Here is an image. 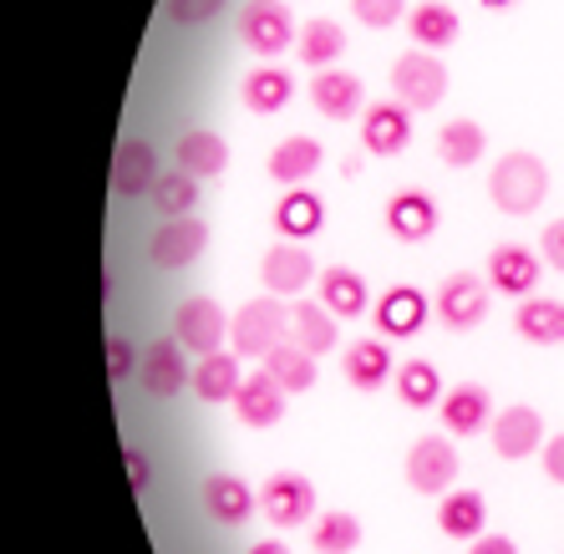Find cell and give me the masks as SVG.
Returning <instances> with one entry per match:
<instances>
[{"label":"cell","instance_id":"1","mask_svg":"<svg viewBox=\"0 0 564 554\" xmlns=\"http://www.w3.org/2000/svg\"><path fill=\"white\" fill-rule=\"evenodd\" d=\"M544 194H550V169L534 153H524V148L499 159L494 173H488V198L499 204V214H513V219L534 214L544 204Z\"/></svg>","mask_w":564,"mask_h":554},{"label":"cell","instance_id":"2","mask_svg":"<svg viewBox=\"0 0 564 554\" xmlns=\"http://www.w3.org/2000/svg\"><path fill=\"white\" fill-rule=\"evenodd\" d=\"M392 93L412 112H433L447 97V66L433 52H402L392 62Z\"/></svg>","mask_w":564,"mask_h":554},{"label":"cell","instance_id":"3","mask_svg":"<svg viewBox=\"0 0 564 554\" xmlns=\"http://www.w3.org/2000/svg\"><path fill=\"white\" fill-rule=\"evenodd\" d=\"M285 326H290V311L280 305V295H260V301L239 305L235 326H229L235 357H270L285 341Z\"/></svg>","mask_w":564,"mask_h":554},{"label":"cell","instance_id":"4","mask_svg":"<svg viewBox=\"0 0 564 554\" xmlns=\"http://www.w3.org/2000/svg\"><path fill=\"white\" fill-rule=\"evenodd\" d=\"M239 41H245L254 56H280L290 41H301V31H295V15H290L285 0H245V11H239Z\"/></svg>","mask_w":564,"mask_h":554},{"label":"cell","instance_id":"5","mask_svg":"<svg viewBox=\"0 0 564 554\" xmlns=\"http://www.w3.org/2000/svg\"><path fill=\"white\" fill-rule=\"evenodd\" d=\"M229 326L235 321L224 316V305L209 301V295H194V301L178 305V316H173V336L184 341L188 357H214L224 346V336H229Z\"/></svg>","mask_w":564,"mask_h":554},{"label":"cell","instance_id":"6","mask_svg":"<svg viewBox=\"0 0 564 554\" xmlns=\"http://www.w3.org/2000/svg\"><path fill=\"white\" fill-rule=\"evenodd\" d=\"M138 377H143V392L158 397V402H169V397H178L184 387H194V371H188L184 341H178V336H158V341L143 351Z\"/></svg>","mask_w":564,"mask_h":554},{"label":"cell","instance_id":"7","mask_svg":"<svg viewBox=\"0 0 564 554\" xmlns=\"http://www.w3.org/2000/svg\"><path fill=\"white\" fill-rule=\"evenodd\" d=\"M453 478H458V448L443 443V433L417 437L412 453H408V484L412 489L427 493V499H443V493L453 489Z\"/></svg>","mask_w":564,"mask_h":554},{"label":"cell","instance_id":"8","mask_svg":"<svg viewBox=\"0 0 564 554\" xmlns=\"http://www.w3.org/2000/svg\"><path fill=\"white\" fill-rule=\"evenodd\" d=\"M209 250V225L204 219H163L153 235V245H148V260L158 264V270H184V264H194L198 254Z\"/></svg>","mask_w":564,"mask_h":554},{"label":"cell","instance_id":"9","mask_svg":"<svg viewBox=\"0 0 564 554\" xmlns=\"http://www.w3.org/2000/svg\"><path fill=\"white\" fill-rule=\"evenodd\" d=\"M260 509L270 524L280 529H301L315 519V489H311V478L301 474H275L270 484H264L260 493Z\"/></svg>","mask_w":564,"mask_h":554},{"label":"cell","instance_id":"10","mask_svg":"<svg viewBox=\"0 0 564 554\" xmlns=\"http://www.w3.org/2000/svg\"><path fill=\"white\" fill-rule=\"evenodd\" d=\"M260 280L270 295H301L305 285L315 280V260L305 245H295V239H280L275 250L260 260Z\"/></svg>","mask_w":564,"mask_h":554},{"label":"cell","instance_id":"11","mask_svg":"<svg viewBox=\"0 0 564 554\" xmlns=\"http://www.w3.org/2000/svg\"><path fill=\"white\" fill-rule=\"evenodd\" d=\"M285 387L270 377V371H250L245 382H239L235 392V412H239V423L245 427H275L280 417H285Z\"/></svg>","mask_w":564,"mask_h":554},{"label":"cell","instance_id":"12","mask_svg":"<svg viewBox=\"0 0 564 554\" xmlns=\"http://www.w3.org/2000/svg\"><path fill=\"white\" fill-rule=\"evenodd\" d=\"M158 153L153 143H143V138H128V143H118V159H112V194L118 198H143L158 188Z\"/></svg>","mask_w":564,"mask_h":554},{"label":"cell","instance_id":"13","mask_svg":"<svg viewBox=\"0 0 564 554\" xmlns=\"http://www.w3.org/2000/svg\"><path fill=\"white\" fill-rule=\"evenodd\" d=\"M488 433H494V453H499V458L519 463V458H529V453L544 443V417L519 402V408H503L499 417L488 423Z\"/></svg>","mask_w":564,"mask_h":554},{"label":"cell","instance_id":"14","mask_svg":"<svg viewBox=\"0 0 564 554\" xmlns=\"http://www.w3.org/2000/svg\"><path fill=\"white\" fill-rule=\"evenodd\" d=\"M437 408H443V427L453 437H478L488 423H494V397H488V387H478V382H458Z\"/></svg>","mask_w":564,"mask_h":554},{"label":"cell","instance_id":"15","mask_svg":"<svg viewBox=\"0 0 564 554\" xmlns=\"http://www.w3.org/2000/svg\"><path fill=\"white\" fill-rule=\"evenodd\" d=\"M311 102H315V112H321V118L351 122L356 112H361V102H367V87H361V77H351V72L326 66L321 77H311Z\"/></svg>","mask_w":564,"mask_h":554},{"label":"cell","instance_id":"16","mask_svg":"<svg viewBox=\"0 0 564 554\" xmlns=\"http://www.w3.org/2000/svg\"><path fill=\"white\" fill-rule=\"evenodd\" d=\"M412 143V118L402 102H377L367 107V118H361V148L377 153V159H392L402 148Z\"/></svg>","mask_w":564,"mask_h":554},{"label":"cell","instance_id":"17","mask_svg":"<svg viewBox=\"0 0 564 554\" xmlns=\"http://www.w3.org/2000/svg\"><path fill=\"white\" fill-rule=\"evenodd\" d=\"M387 229H392V239H402V245H422V239H433L437 229V204L422 188H402V194L387 198Z\"/></svg>","mask_w":564,"mask_h":554},{"label":"cell","instance_id":"18","mask_svg":"<svg viewBox=\"0 0 564 554\" xmlns=\"http://www.w3.org/2000/svg\"><path fill=\"white\" fill-rule=\"evenodd\" d=\"M204 509H209L214 524L239 529V524H250V514L260 509V499L250 493V484H245V478L214 474V478H204Z\"/></svg>","mask_w":564,"mask_h":554},{"label":"cell","instance_id":"19","mask_svg":"<svg viewBox=\"0 0 564 554\" xmlns=\"http://www.w3.org/2000/svg\"><path fill=\"white\" fill-rule=\"evenodd\" d=\"M437 316H443V326L453 330H473L478 321L488 316V291L478 275H453L443 280V291H437Z\"/></svg>","mask_w":564,"mask_h":554},{"label":"cell","instance_id":"20","mask_svg":"<svg viewBox=\"0 0 564 554\" xmlns=\"http://www.w3.org/2000/svg\"><path fill=\"white\" fill-rule=\"evenodd\" d=\"M488 280H494V291L524 301L539 285V254L524 250V245H494V254H488Z\"/></svg>","mask_w":564,"mask_h":554},{"label":"cell","instance_id":"21","mask_svg":"<svg viewBox=\"0 0 564 554\" xmlns=\"http://www.w3.org/2000/svg\"><path fill=\"white\" fill-rule=\"evenodd\" d=\"M422 321H427V295L417 285H392V291L377 301V326L387 341H402V336H417Z\"/></svg>","mask_w":564,"mask_h":554},{"label":"cell","instance_id":"22","mask_svg":"<svg viewBox=\"0 0 564 554\" xmlns=\"http://www.w3.org/2000/svg\"><path fill=\"white\" fill-rule=\"evenodd\" d=\"M408 36L417 41V52H443V46H453L463 36V21L443 0H417L408 11Z\"/></svg>","mask_w":564,"mask_h":554},{"label":"cell","instance_id":"23","mask_svg":"<svg viewBox=\"0 0 564 554\" xmlns=\"http://www.w3.org/2000/svg\"><path fill=\"white\" fill-rule=\"evenodd\" d=\"M173 159H178V169H184L188 178L204 184V178H219V173L229 169V143H224L219 132L198 128V132H184V138H178V153H173Z\"/></svg>","mask_w":564,"mask_h":554},{"label":"cell","instance_id":"24","mask_svg":"<svg viewBox=\"0 0 564 554\" xmlns=\"http://www.w3.org/2000/svg\"><path fill=\"white\" fill-rule=\"evenodd\" d=\"M321 305L336 321H356L371 305L367 280L356 275V270H346V264H330V270H321Z\"/></svg>","mask_w":564,"mask_h":554},{"label":"cell","instance_id":"25","mask_svg":"<svg viewBox=\"0 0 564 554\" xmlns=\"http://www.w3.org/2000/svg\"><path fill=\"white\" fill-rule=\"evenodd\" d=\"M326 229V204L311 194V188H290L285 198L275 204V235L280 239H311V235H321Z\"/></svg>","mask_w":564,"mask_h":554},{"label":"cell","instance_id":"26","mask_svg":"<svg viewBox=\"0 0 564 554\" xmlns=\"http://www.w3.org/2000/svg\"><path fill=\"white\" fill-rule=\"evenodd\" d=\"M513 330L534 346H560L564 341V305L550 295H524L513 311Z\"/></svg>","mask_w":564,"mask_h":554},{"label":"cell","instance_id":"27","mask_svg":"<svg viewBox=\"0 0 564 554\" xmlns=\"http://www.w3.org/2000/svg\"><path fill=\"white\" fill-rule=\"evenodd\" d=\"M437 524H443L447 540H478L488 524V503L484 493L473 489H447L443 493V509H437Z\"/></svg>","mask_w":564,"mask_h":554},{"label":"cell","instance_id":"28","mask_svg":"<svg viewBox=\"0 0 564 554\" xmlns=\"http://www.w3.org/2000/svg\"><path fill=\"white\" fill-rule=\"evenodd\" d=\"M290 330H295V341H301L311 357H326V351H336V341H341V321L330 316L321 301L295 305V311H290Z\"/></svg>","mask_w":564,"mask_h":554},{"label":"cell","instance_id":"29","mask_svg":"<svg viewBox=\"0 0 564 554\" xmlns=\"http://www.w3.org/2000/svg\"><path fill=\"white\" fill-rule=\"evenodd\" d=\"M341 371L356 392H381L392 377V351H387V341H351Z\"/></svg>","mask_w":564,"mask_h":554},{"label":"cell","instance_id":"30","mask_svg":"<svg viewBox=\"0 0 564 554\" xmlns=\"http://www.w3.org/2000/svg\"><path fill=\"white\" fill-rule=\"evenodd\" d=\"M321 143L315 138H305V132H295V138H285V143L270 153V178L275 184H290V188H301L305 178H311L315 169H321Z\"/></svg>","mask_w":564,"mask_h":554},{"label":"cell","instance_id":"31","mask_svg":"<svg viewBox=\"0 0 564 554\" xmlns=\"http://www.w3.org/2000/svg\"><path fill=\"white\" fill-rule=\"evenodd\" d=\"M295 97V82H290L285 66H254L250 77H245V87H239V102L250 107V112H280V107Z\"/></svg>","mask_w":564,"mask_h":554},{"label":"cell","instance_id":"32","mask_svg":"<svg viewBox=\"0 0 564 554\" xmlns=\"http://www.w3.org/2000/svg\"><path fill=\"white\" fill-rule=\"evenodd\" d=\"M484 148H488V132L473 118H453L437 132V159H443L447 169H473V163L484 159Z\"/></svg>","mask_w":564,"mask_h":554},{"label":"cell","instance_id":"33","mask_svg":"<svg viewBox=\"0 0 564 554\" xmlns=\"http://www.w3.org/2000/svg\"><path fill=\"white\" fill-rule=\"evenodd\" d=\"M239 357H229V351H214V357H198L194 367V392L204 397V402H235L239 392Z\"/></svg>","mask_w":564,"mask_h":554},{"label":"cell","instance_id":"34","mask_svg":"<svg viewBox=\"0 0 564 554\" xmlns=\"http://www.w3.org/2000/svg\"><path fill=\"white\" fill-rule=\"evenodd\" d=\"M264 371H270V377H275V382L285 387L290 397H295V392H311V387H315V357L305 351L301 341H280L275 351L264 357Z\"/></svg>","mask_w":564,"mask_h":554},{"label":"cell","instance_id":"35","mask_svg":"<svg viewBox=\"0 0 564 554\" xmlns=\"http://www.w3.org/2000/svg\"><path fill=\"white\" fill-rule=\"evenodd\" d=\"M295 52H301V62L311 66V72H326V66L346 52V31L336 26V21H321V15H315V21H305L301 26Z\"/></svg>","mask_w":564,"mask_h":554},{"label":"cell","instance_id":"36","mask_svg":"<svg viewBox=\"0 0 564 554\" xmlns=\"http://www.w3.org/2000/svg\"><path fill=\"white\" fill-rule=\"evenodd\" d=\"M311 544H315V554H351L361 544V519L346 514V509H330L311 529Z\"/></svg>","mask_w":564,"mask_h":554},{"label":"cell","instance_id":"37","mask_svg":"<svg viewBox=\"0 0 564 554\" xmlns=\"http://www.w3.org/2000/svg\"><path fill=\"white\" fill-rule=\"evenodd\" d=\"M397 397H402L408 408H433V402H443V377H437L433 361H402V371H397Z\"/></svg>","mask_w":564,"mask_h":554},{"label":"cell","instance_id":"38","mask_svg":"<svg viewBox=\"0 0 564 554\" xmlns=\"http://www.w3.org/2000/svg\"><path fill=\"white\" fill-rule=\"evenodd\" d=\"M153 204H158V214H163V219H188V214H194V204H198V178H188L184 169L163 173V178H158V188H153Z\"/></svg>","mask_w":564,"mask_h":554},{"label":"cell","instance_id":"39","mask_svg":"<svg viewBox=\"0 0 564 554\" xmlns=\"http://www.w3.org/2000/svg\"><path fill=\"white\" fill-rule=\"evenodd\" d=\"M351 11H356L361 26L387 31V26H397V21L408 15V0H351Z\"/></svg>","mask_w":564,"mask_h":554},{"label":"cell","instance_id":"40","mask_svg":"<svg viewBox=\"0 0 564 554\" xmlns=\"http://www.w3.org/2000/svg\"><path fill=\"white\" fill-rule=\"evenodd\" d=\"M163 11H169L173 26H204V21H214L224 11V0H169Z\"/></svg>","mask_w":564,"mask_h":554},{"label":"cell","instance_id":"41","mask_svg":"<svg viewBox=\"0 0 564 554\" xmlns=\"http://www.w3.org/2000/svg\"><path fill=\"white\" fill-rule=\"evenodd\" d=\"M132 367H143V361H138V351H132V341L112 336V341H107V377H112V382H122V377H132Z\"/></svg>","mask_w":564,"mask_h":554},{"label":"cell","instance_id":"42","mask_svg":"<svg viewBox=\"0 0 564 554\" xmlns=\"http://www.w3.org/2000/svg\"><path fill=\"white\" fill-rule=\"evenodd\" d=\"M122 458H128V478H132V493H143L148 484H153V468H148V458L138 448H122Z\"/></svg>","mask_w":564,"mask_h":554},{"label":"cell","instance_id":"43","mask_svg":"<svg viewBox=\"0 0 564 554\" xmlns=\"http://www.w3.org/2000/svg\"><path fill=\"white\" fill-rule=\"evenodd\" d=\"M544 474H550V484H560L564 489V433L544 443Z\"/></svg>","mask_w":564,"mask_h":554},{"label":"cell","instance_id":"44","mask_svg":"<svg viewBox=\"0 0 564 554\" xmlns=\"http://www.w3.org/2000/svg\"><path fill=\"white\" fill-rule=\"evenodd\" d=\"M468 554H519V544L509 534H478V540H468Z\"/></svg>","mask_w":564,"mask_h":554},{"label":"cell","instance_id":"45","mask_svg":"<svg viewBox=\"0 0 564 554\" xmlns=\"http://www.w3.org/2000/svg\"><path fill=\"white\" fill-rule=\"evenodd\" d=\"M544 260H550L554 270H564V219H554V225L544 229Z\"/></svg>","mask_w":564,"mask_h":554},{"label":"cell","instance_id":"46","mask_svg":"<svg viewBox=\"0 0 564 554\" xmlns=\"http://www.w3.org/2000/svg\"><path fill=\"white\" fill-rule=\"evenodd\" d=\"M250 554H290V550H285V544H280V540H260Z\"/></svg>","mask_w":564,"mask_h":554},{"label":"cell","instance_id":"47","mask_svg":"<svg viewBox=\"0 0 564 554\" xmlns=\"http://www.w3.org/2000/svg\"><path fill=\"white\" fill-rule=\"evenodd\" d=\"M484 6H513V0H484Z\"/></svg>","mask_w":564,"mask_h":554}]
</instances>
